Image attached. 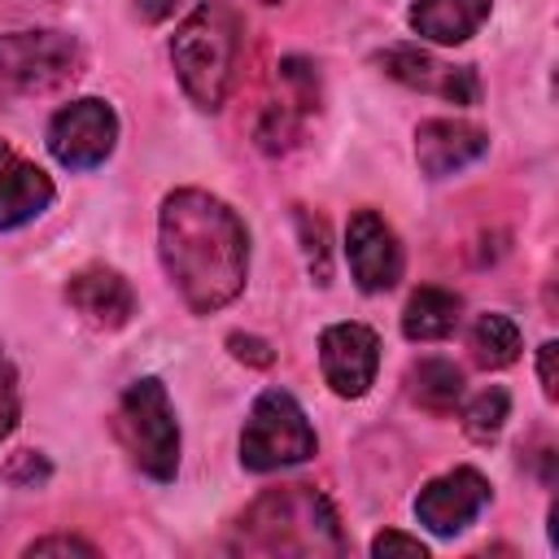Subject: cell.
Here are the masks:
<instances>
[{
  "mask_svg": "<svg viewBox=\"0 0 559 559\" xmlns=\"http://www.w3.org/2000/svg\"><path fill=\"white\" fill-rule=\"evenodd\" d=\"M493 0H415L411 4V31L432 44H463L480 31Z\"/></svg>",
  "mask_w": 559,
  "mask_h": 559,
  "instance_id": "16",
  "label": "cell"
},
{
  "mask_svg": "<svg viewBox=\"0 0 559 559\" xmlns=\"http://www.w3.org/2000/svg\"><path fill=\"white\" fill-rule=\"evenodd\" d=\"M48 476H52V467H48V459L35 454V450H17V454L9 459V467H4V480H9V485H22V489L44 485Z\"/></svg>",
  "mask_w": 559,
  "mask_h": 559,
  "instance_id": "22",
  "label": "cell"
},
{
  "mask_svg": "<svg viewBox=\"0 0 559 559\" xmlns=\"http://www.w3.org/2000/svg\"><path fill=\"white\" fill-rule=\"evenodd\" d=\"M135 13L144 22H166L175 13V0H135Z\"/></svg>",
  "mask_w": 559,
  "mask_h": 559,
  "instance_id": "28",
  "label": "cell"
},
{
  "mask_svg": "<svg viewBox=\"0 0 559 559\" xmlns=\"http://www.w3.org/2000/svg\"><path fill=\"white\" fill-rule=\"evenodd\" d=\"M83 66L79 39L66 31H9L0 35V105L66 87Z\"/></svg>",
  "mask_w": 559,
  "mask_h": 559,
  "instance_id": "5",
  "label": "cell"
},
{
  "mask_svg": "<svg viewBox=\"0 0 559 559\" xmlns=\"http://www.w3.org/2000/svg\"><path fill=\"white\" fill-rule=\"evenodd\" d=\"M555 354H559V345L555 341H546L542 349H537V376H542V393L555 402L559 397V380H555Z\"/></svg>",
  "mask_w": 559,
  "mask_h": 559,
  "instance_id": "27",
  "label": "cell"
},
{
  "mask_svg": "<svg viewBox=\"0 0 559 559\" xmlns=\"http://www.w3.org/2000/svg\"><path fill=\"white\" fill-rule=\"evenodd\" d=\"M280 83H284V96L271 100L262 109V122H258V144L266 153H280L297 140L301 122L319 109V74L306 57H284L280 61Z\"/></svg>",
  "mask_w": 559,
  "mask_h": 559,
  "instance_id": "12",
  "label": "cell"
},
{
  "mask_svg": "<svg viewBox=\"0 0 559 559\" xmlns=\"http://www.w3.org/2000/svg\"><path fill=\"white\" fill-rule=\"evenodd\" d=\"M52 197H57L52 179L0 140V231L26 227L31 218H39L52 205Z\"/></svg>",
  "mask_w": 559,
  "mask_h": 559,
  "instance_id": "14",
  "label": "cell"
},
{
  "mask_svg": "<svg viewBox=\"0 0 559 559\" xmlns=\"http://www.w3.org/2000/svg\"><path fill=\"white\" fill-rule=\"evenodd\" d=\"M157 249L170 284L192 314H214L245 288L249 231L227 201L201 188H179L162 201Z\"/></svg>",
  "mask_w": 559,
  "mask_h": 559,
  "instance_id": "1",
  "label": "cell"
},
{
  "mask_svg": "<svg viewBox=\"0 0 559 559\" xmlns=\"http://www.w3.org/2000/svg\"><path fill=\"white\" fill-rule=\"evenodd\" d=\"M489 507V480L476 467H454L432 476L419 498H415V520L437 533V537H454L463 533L480 511Z\"/></svg>",
  "mask_w": 559,
  "mask_h": 559,
  "instance_id": "9",
  "label": "cell"
},
{
  "mask_svg": "<svg viewBox=\"0 0 559 559\" xmlns=\"http://www.w3.org/2000/svg\"><path fill=\"white\" fill-rule=\"evenodd\" d=\"M240 39H245L240 13L227 0H205L179 22V31L170 39V61H175V74L197 109H210V114L223 109V100L236 83Z\"/></svg>",
  "mask_w": 559,
  "mask_h": 559,
  "instance_id": "3",
  "label": "cell"
},
{
  "mask_svg": "<svg viewBox=\"0 0 559 559\" xmlns=\"http://www.w3.org/2000/svg\"><path fill=\"white\" fill-rule=\"evenodd\" d=\"M507 415H511V393H507L502 384H489V389H480V393L463 406V432H467L476 445H489V441H498Z\"/></svg>",
  "mask_w": 559,
  "mask_h": 559,
  "instance_id": "20",
  "label": "cell"
},
{
  "mask_svg": "<svg viewBox=\"0 0 559 559\" xmlns=\"http://www.w3.org/2000/svg\"><path fill=\"white\" fill-rule=\"evenodd\" d=\"M114 144H118V114L100 96L70 100L48 122V153L66 170H92V166H100L114 153Z\"/></svg>",
  "mask_w": 559,
  "mask_h": 559,
  "instance_id": "7",
  "label": "cell"
},
{
  "mask_svg": "<svg viewBox=\"0 0 559 559\" xmlns=\"http://www.w3.org/2000/svg\"><path fill=\"white\" fill-rule=\"evenodd\" d=\"M319 367L336 397H362L376 384L380 336L367 323H332L319 336Z\"/></svg>",
  "mask_w": 559,
  "mask_h": 559,
  "instance_id": "8",
  "label": "cell"
},
{
  "mask_svg": "<svg viewBox=\"0 0 559 559\" xmlns=\"http://www.w3.org/2000/svg\"><path fill=\"white\" fill-rule=\"evenodd\" d=\"M459 310H463L459 293L432 288V284L428 288H415L411 301H406V310H402V332H406V341H441V336L454 332Z\"/></svg>",
  "mask_w": 559,
  "mask_h": 559,
  "instance_id": "17",
  "label": "cell"
},
{
  "mask_svg": "<svg viewBox=\"0 0 559 559\" xmlns=\"http://www.w3.org/2000/svg\"><path fill=\"white\" fill-rule=\"evenodd\" d=\"M345 258L349 275L362 293H389L402 280V245L397 231L376 210H354L345 227Z\"/></svg>",
  "mask_w": 559,
  "mask_h": 559,
  "instance_id": "10",
  "label": "cell"
},
{
  "mask_svg": "<svg viewBox=\"0 0 559 559\" xmlns=\"http://www.w3.org/2000/svg\"><path fill=\"white\" fill-rule=\"evenodd\" d=\"M26 555H96V546L83 537H35Z\"/></svg>",
  "mask_w": 559,
  "mask_h": 559,
  "instance_id": "26",
  "label": "cell"
},
{
  "mask_svg": "<svg viewBox=\"0 0 559 559\" xmlns=\"http://www.w3.org/2000/svg\"><path fill=\"white\" fill-rule=\"evenodd\" d=\"M227 349H231V358H240L249 367H271L275 362V349L262 336H249V332H231L227 336Z\"/></svg>",
  "mask_w": 559,
  "mask_h": 559,
  "instance_id": "24",
  "label": "cell"
},
{
  "mask_svg": "<svg viewBox=\"0 0 559 559\" xmlns=\"http://www.w3.org/2000/svg\"><path fill=\"white\" fill-rule=\"evenodd\" d=\"M114 432L127 450V459L148 480H175L179 472V419L170 406V393L157 376H144L127 384L114 411Z\"/></svg>",
  "mask_w": 559,
  "mask_h": 559,
  "instance_id": "4",
  "label": "cell"
},
{
  "mask_svg": "<svg viewBox=\"0 0 559 559\" xmlns=\"http://www.w3.org/2000/svg\"><path fill=\"white\" fill-rule=\"evenodd\" d=\"M231 550L249 555H341V520L314 485H275L258 493L231 533Z\"/></svg>",
  "mask_w": 559,
  "mask_h": 559,
  "instance_id": "2",
  "label": "cell"
},
{
  "mask_svg": "<svg viewBox=\"0 0 559 559\" xmlns=\"http://www.w3.org/2000/svg\"><path fill=\"white\" fill-rule=\"evenodd\" d=\"M17 428V371L0 349V441Z\"/></svg>",
  "mask_w": 559,
  "mask_h": 559,
  "instance_id": "23",
  "label": "cell"
},
{
  "mask_svg": "<svg viewBox=\"0 0 559 559\" xmlns=\"http://www.w3.org/2000/svg\"><path fill=\"white\" fill-rule=\"evenodd\" d=\"M258 4H280V0H258Z\"/></svg>",
  "mask_w": 559,
  "mask_h": 559,
  "instance_id": "29",
  "label": "cell"
},
{
  "mask_svg": "<svg viewBox=\"0 0 559 559\" xmlns=\"http://www.w3.org/2000/svg\"><path fill=\"white\" fill-rule=\"evenodd\" d=\"M314 450H319V437L306 411L297 406V397L284 389L258 393V402L249 406L245 432H240V463L249 472H275V467L314 459Z\"/></svg>",
  "mask_w": 559,
  "mask_h": 559,
  "instance_id": "6",
  "label": "cell"
},
{
  "mask_svg": "<svg viewBox=\"0 0 559 559\" xmlns=\"http://www.w3.org/2000/svg\"><path fill=\"white\" fill-rule=\"evenodd\" d=\"M66 301L92 323V328H122L135 314V293L114 266H83L66 284Z\"/></svg>",
  "mask_w": 559,
  "mask_h": 559,
  "instance_id": "15",
  "label": "cell"
},
{
  "mask_svg": "<svg viewBox=\"0 0 559 559\" xmlns=\"http://www.w3.org/2000/svg\"><path fill=\"white\" fill-rule=\"evenodd\" d=\"M489 153V135L459 118H428L415 131V162L428 179H445Z\"/></svg>",
  "mask_w": 559,
  "mask_h": 559,
  "instance_id": "13",
  "label": "cell"
},
{
  "mask_svg": "<svg viewBox=\"0 0 559 559\" xmlns=\"http://www.w3.org/2000/svg\"><path fill=\"white\" fill-rule=\"evenodd\" d=\"M376 66L389 79H397L406 87H419V92H432V96H445L454 105H476L480 100V79H476L472 66H445L424 48H411V44L384 48V52H376Z\"/></svg>",
  "mask_w": 559,
  "mask_h": 559,
  "instance_id": "11",
  "label": "cell"
},
{
  "mask_svg": "<svg viewBox=\"0 0 559 559\" xmlns=\"http://www.w3.org/2000/svg\"><path fill=\"white\" fill-rule=\"evenodd\" d=\"M406 393L432 415H450L463 397V371L450 358H419L406 367Z\"/></svg>",
  "mask_w": 559,
  "mask_h": 559,
  "instance_id": "18",
  "label": "cell"
},
{
  "mask_svg": "<svg viewBox=\"0 0 559 559\" xmlns=\"http://www.w3.org/2000/svg\"><path fill=\"white\" fill-rule=\"evenodd\" d=\"M371 555H411V559H424V555H428V546H424L419 537H406V533L384 528V533L371 542Z\"/></svg>",
  "mask_w": 559,
  "mask_h": 559,
  "instance_id": "25",
  "label": "cell"
},
{
  "mask_svg": "<svg viewBox=\"0 0 559 559\" xmlns=\"http://www.w3.org/2000/svg\"><path fill=\"white\" fill-rule=\"evenodd\" d=\"M297 236H301V249H306V266L314 275V284H332V245H328V223L297 205Z\"/></svg>",
  "mask_w": 559,
  "mask_h": 559,
  "instance_id": "21",
  "label": "cell"
},
{
  "mask_svg": "<svg viewBox=\"0 0 559 559\" xmlns=\"http://www.w3.org/2000/svg\"><path fill=\"white\" fill-rule=\"evenodd\" d=\"M467 349L480 367L498 371V367H511L520 358V328L507 319V314H480L467 332Z\"/></svg>",
  "mask_w": 559,
  "mask_h": 559,
  "instance_id": "19",
  "label": "cell"
}]
</instances>
